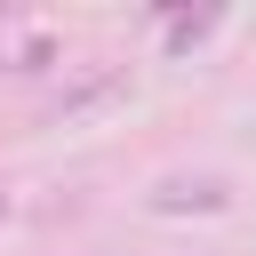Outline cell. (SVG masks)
Segmentation results:
<instances>
[{
    "mask_svg": "<svg viewBox=\"0 0 256 256\" xmlns=\"http://www.w3.org/2000/svg\"><path fill=\"white\" fill-rule=\"evenodd\" d=\"M152 208H168V216H176V208H224V184H216V176H192V184L176 176V184L152 192Z\"/></svg>",
    "mask_w": 256,
    "mask_h": 256,
    "instance_id": "1",
    "label": "cell"
},
{
    "mask_svg": "<svg viewBox=\"0 0 256 256\" xmlns=\"http://www.w3.org/2000/svg\"><path fill=\"white\" fill-rule=\"evenodd\" d=\"M200 32H216V16H176V24H168V48H192Z\"/></svg>",
    "mask_w": 256,
    "mask_h": 256,
    "instance_id": "2",
    "label": "cell"
},
{
    "mask_svg": "<svg viewBox=\"0 0 256 256\" xmlns=\"http://www.w3.org/2000/svg\"><path fill=\"white\" fill-rule=\"evenodd\" d=\"M0 216H8V192H0Z\"/></svg>",
    "mask_w": 256,
    "mask_h": 256,
    "instance_id": "3",
    "label": "cell"
}]
</instances>
